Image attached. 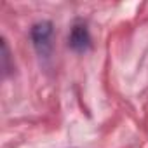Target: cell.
<instances>
[{"label":"cell","instance_id":"6da1fadb","mask_svg":"<svg viewBox=\"0 0 148 148\" xmlns=\"http://www.w3.org/2000/svg\"><path fill=\"white\" fill-rule=\"evenodd\" d=\"M51 35H52V23L51 21H40V23L33 25V28H32V40L40 52H45L49 49Z\"/></svg>","mask_w":148,"mask_h":148},{"label":"cell","instance_id":"7a4b0ae2","mask_svg":"<svg viewBox=\"0 0 148 148\" xmlns=\"http://www.w3.org/2000/svg\"><path fill=\"white\" fill-rule=\"evenodd\" d=\"M70 47L73 51H86L89 45H91V35H89V30L84 23H75L70 32Z\"/></svg>","mask_w":148,"mask_h":148}]
</instances>
